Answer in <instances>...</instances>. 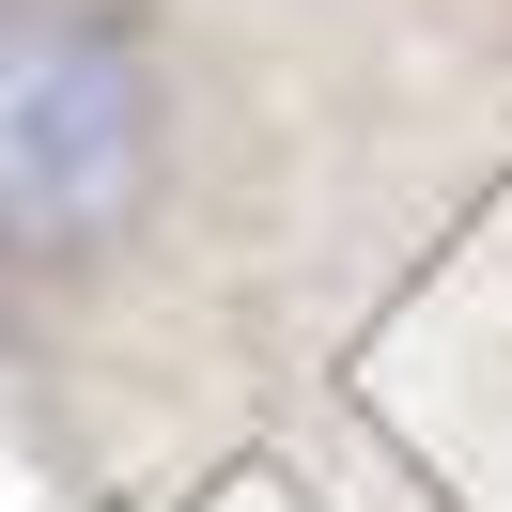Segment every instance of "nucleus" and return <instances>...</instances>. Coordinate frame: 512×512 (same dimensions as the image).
Returning <instances> with one entry per match:
<instances>
[{"label": "nucleus", "instance_id": "obj_1", "mask_svg": "<svg viewBox=\"0 0 512 512\" xmlns=\"http://www.w3.org/2000/svg\"><path fill=\"white\" fill-rule=\"evenodd\" d=\"M156 32L125 0H0V264H78L156 202Z\"/></svg>", "mask_w": 512, "mask_h": 512}]
</instances>
